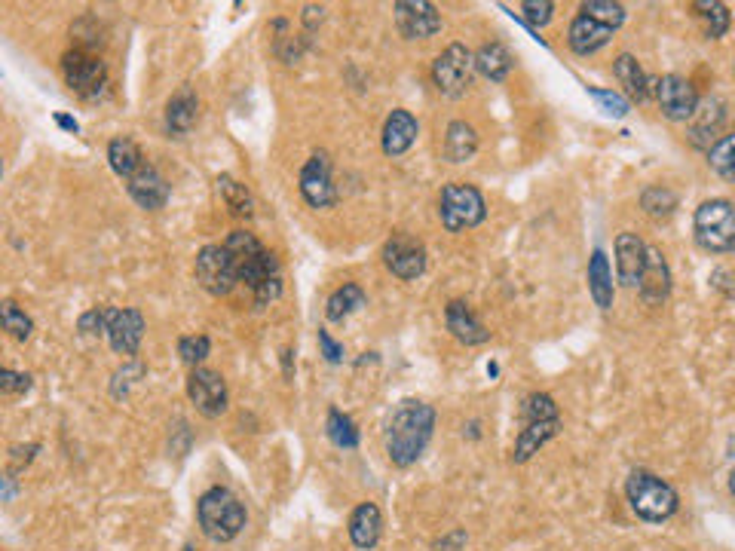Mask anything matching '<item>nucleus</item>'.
Wrapping results in <instances>:
<instances>
[{
  "mask_svg": "<svg viewBox=\"0 0 735 551\" xmlns=\"http://www.w3.org/2000/svg\"><path fill=\"white\" fill-rule=\"evenodd\" d=\"M435 432V408L420 402V398H405L392 411L386 423V457L392 466L408 469L414 466L432 441Z\"/></svg>",
  "mask_w": 735,
  "mask_h": 551,
  "instance_id": "1",
  "label": "nucleus"
},
{
  "mask_svg": "<svg viewBox=\"0 0 735 551\" xmlns=\"http://www.w3.org/2000/svg\"><path fill=\"white\" fill-rule=\"evenodd\" d=\"M625 496H628L631 512L647 524H662V521L674 518L680 509L677 490L665 478H659L647 469H634L625 478Z\"/></svg>",
  "mask_w": 735,
  "mask_h": 551,
  "instance_id": "2",
  "label": "nucleus"
},
{
  "mask_svg": "<svg viewBox=\"0 0 735 551\" xmlns=\"http://www.w3.org/2000/svg\"><path fill=\"white\" fill-rule=\"evenodd\" d=\"M196 521H200L206 539L233 542L245 530V524H249V515H245V506L239 503V496L233 490L209 487L196 499Z\"/></svg>",
  "mask_w": 735,
  "mask_h": 551,
  "instance_id": "3",
  "label": "nucleus"
},
{
  "mask_svg": "<svg viewBox=\"0 0 735 551\" xmlns=\"http://www.w3.org/2000/svg\"><path fill=\"white\" fill-rule=\"evenodd\" d=\"M224 248L230 252L233 264H236V276L242 285H249L252 291L261 288L264 282L282 276L279 273V261L273 252L255 239V233H245V230H233L224 242Z\"/></svg>",
  "mask_w": 735,
  "mask_h": 551,
  "instance_id": "4",
  "label": "nucleus"
},
{
  "mask_svg": "<svg viewBox=\"0 0 735 551\" xmlns=\"http://www.w3.org/2000/svg\"><path fill=\"white\" fill-rule=\"evenodd\" d=\"M693 233L711 255L735 252V206L729 199H708L693 215Z\"/></svg>",
  "mask_w": 735,
  "mask_h": 551,
  "instance_id": "5",
  "label": "nucleus"
},
{
  "mask_svg": "<svg viewBox=\"0 0 735 551\" xmlns=\"http://www.w3.org/2000/svg\"><path fill=\"white\" fill-rule=\"evenodd\" d=\"M484 215H487V206H484V196L478 187L454 181L441 190L438 218H441V224H445V230L460 233V230L478 227L484 221Z\"/></svg>",
  "mask_w": 735,
  "mask_h": 551,
  "instance_id": "6",
  "label": "nucleus"
},
{
  "mask_svg": "<svg viewBox=\"0 0 735 551\" xmlns=\"http://www.w3.org/2000/svg\"><path fill=\"white\" fill-rule=\"evenodd\" d=\"M475 74V53L463 43H451L445 53L432 62V83L441 95L460 98Z\"/></svg>",
  "mask_w": 735,
  "mask_h": 551,
  "instance_id": "7",
  "label": "nucleus"
},
{
  "mask_svg": "<svg viewBox=\"0 0 735 551\" xmlns=\"http://www.w3.org/2000/svg\"><path fill=\"white\" fill-rule=\"evenodd\" d=\"M193 273H196V282L200 288H206L209 294L215 297H224L236 288L239 276H236V264L230 258V252L224 245H206L200 248V255H196V264H193Z\"/></svg>",
  "mask_w": 735,
  "mask_h": 551,
  "instance_id": "8",
  "label": "nucleus"
},
{
  "mask_svg": "<svg viewBox=\"0 0 735 551\" xmlns=\"http://www.w3.org/2000/svg\"><path fill=\"white\" fill-rule=\"evenodd\" d=\"M656 89V102L662 108V114L671 120V123H690L699 111V92L696 86L680 77V74H665L653 83Z\"/></svg>",
  "mask_w": 735,
  "mask_h": 551,
  "instance_id": "9",
  "label": "nucleus"
},
{
  "mask_svg": "<svg viewBox=\"0 0 735 551\" xmlns=\"http://www.w3.org/2000/svg\"><path fill=\"white\" fill-rule=\"evenodd\" d=\"M383 264L392 276L414 282L426 273V248L411 233H392L383 245Z\"/></svg>",
  "mask_w": 735,
  "mask_h": 551,
  "instance_id": "10",
  "label": "nucleus"
},
{
  "mask_svg": "<svg viewBox=\"0 0 735 551\" xmlns=\"http://www.w3.org/2000/svg\"><path fill=\"white\" fill-rule=\"evenodd\" d=\"M62 74H65V83L83 95V98H95L108 86V68L105 62L92 56V53H83V49H71L62 59Z\"/></svg>",
  "mask_w": 735,
  "mask_h": 551,
  "instance_id": "11",
  "label": "nucleus"
},
{
  "mask_svg": "<svg viewBox=\"0 0 735 551\" xmlns=\"http://www.w3.org/2000/svg\"><path fill=\"white\" fill-rule=\"evenodd\" d=\"M187 395L203 417L215 420L227 411V383L218 371L212 368H193L187 377Z\"/></svg>",
  "mask_w": 735,
  "mask_h": 551,
  "instance_id": "12",
  "label": "nucleus"
},
{
  "mask_svg": "<svg viewBox=\"0 0 735 551\" xmlns=\"http://www.w3.org/2000/svg\"><path fill=\"white\" fill-rule=\"evenodd\" d=\"M392 16L405 40H426L441 31V13L429 0H399L392 4Z\"/></svg>",
  "mask_w": 735,
  "mask_h": 551,
  "instance_id": "13",
  "label": "nucleus"
},
{
  "mask_svg": "<svg viewBox=\"0 0 735 551\" xmlns=\"http://www.w3.org/2000/svg\"><path fill=\"white\" fill-rule=\"evenodd\" d=\"M301 193L307 206L313 209H331L337 203V187L331 178V160L328 154H313L307 166L301 169Z\"/></svg>",
  "mask_w": 735,
  "mask_h": 551,
  "instance_id": "14",
  "label": "nucleus"
},
{
  "mask_svg": "<svg viewBox=\"0 0 735 551\" xmlns=\"http://www.w3.org/2000/svg\"><path fill=\"white\" fill-rule=\"evenodd\" d=\"M108 340H111V349L120 356H135L138 346H141V337H144V316L138 310H117V307H108Z\"/></svg>",
  "mask_w": 735,
  "mask_h": 551,
  "instance_id": "15",
  "label": "nucleus"
},
{
  "mask_svg": "<svg viewBox=\"0 0 735 551\" xmlns=\"http://www.w3.org/2000/svg\"><path fill=\"white\" fill-rule=\"evenodd\" d=\"M647 248L637 233H619L616 236V273L625 288H637L647 267Z\"/></svg>",
  "mask_w": 735,
  "mask_h": 551,
  "instance_id": "16",
  "label": "nucleus"
},
{
  "mask_svg": "<svg viewBox=\"0 0 735 551\" xmlns=\"http://www.w3.org/2000/svg\"><path fill=\"white\" fill-rule=\"evenodd\" d=\"M126 190H129V196L135 199V203L141 209H147V212L163 209L169 203V193H172L169 184H166V178L151 163H144V169L126 181Z\"/></svg>",
  "mask_w": 735,
  "mask_h": 551,
  "instance_id": "17",
  "label": "nucleus"
},
{
  "mask_svg": "<svg viewBox=\"0 0 735 551\" xmlns=\"http://www.w3.org/2000/svg\"><path fill=\"white\" fill-rule=\"evenodd\" d=\"M641 300L647 307H659L668 300L671 294V270H668V261L659 248H647V267H644V276H641Z\"/></svg>",
  "mask_w": 735,
  "mask_h": 551,
  "instance_id": "18",
  "label": "nucleus"
},
{
  "mask_svg": "<svg viewBox=\"0 0 735 551\" xmlns=\"http://www.w3.org/2000/svg\"><path fill=\"white\" fill-rule=\"evenodd\" d=\"M417 135H420V126H417V120H414L411 111H402V108L392 111L386 117V123H383V138H380L383 154L386 157H402V154H408L411 144L417 141Z\"/></svg>",
  "mask_w": 735,
  "mask_h": 551,
  "instance_id": "19",
  "label": "nucleus"
},
{
  "mask_svg": "<svg viewBox=\"0 0 735 551\" xmlns=\"http://www.w3.org/2000/svg\"><path fill=\"white\" fill-rule=\"evenodd\" d=\"M445 325L466 346H481L490 340V331L478 322V316L472 313V307L466 304V300H451V304L445 307Z\"/></svg>",
  "mask_w": 735,
  "mask_h": 551,
  "instance_id": "20",
  "label": "nucleus"
},
{
  "mask_svg": "<svg viewBox=\"0 0 735 551\" xmlns=\"http://www.w3.org/2000/svg\"><path fill=\"white\" fill-rule=\"evenodd\" d=\"M196 117H200V98L190 86H181L166 105V132L181 138L196 126Z\"/></svg>",
  "mask_w": 735,
  "mask_h": 551,
  "instance_id": "21",
  "label": "nucleus"
},
{
  "mask_svg": "<svg viewBox=\"0 0 735 551\" xmlns=\"http://www.w3.org/2000/svg\"><path fill=\"white\" fill-rule=\"evenodd\" d=\"M347 530H350V542L356 548L371 551L380 542V536H383V515H380V509L374 503H359L353 509V515H350Z\"/></svg>",
  "mask_w": 735,
  "mask_h": 551,
  "instance_id": "22",
  "label": "nucleus"
},
{
  "mask_svg": "<svg viewBox=\"0 0 735 551\" xmlns=\"http://www.w3.org/2000/svg\"><path fill=\"white\" fill-rule=\"evenodd\" d=\"M558 432H561V420H536V423H524V429H521L518 438H515L512 463H527L533 454H539V447H546Z\"/></svg>",
  "mask_w": 735,
  "mask_h": 551,
  "instance_id": "23",
  "label": "nucleus"
},
{
  "mask_svg": "<svg viewBox=\"0 0 735 551\" xmlns=\"http://www.w3.org/2000/svg\"><path fill=\"white\" fill-rule=\"evenodd\" d=\"M610 37H613L610 28H604V25H598L592 19H585V16H576L570 22V28H567V43H570V49H573L576 56H592V53H598L601 46L610 43Z\"/></svg>",
  "mask_w": 735,
  "mask_h": 551,
  "instance_id": "24",
  "label": "nucleus"
},
{
  "mask_svg": "<svg viewBox=\"0 0 735 551\" xmlns=\"http://www.w3.org/2000/svg\"><path fill=\"white\" fill-rule=\"evenodd\" d=\"M613 74H616V80H619L622 92L628 95V102L644 105L647 98H650V80H647V74H644L641 62H637L631 53L616 56V62H613Z\"/></svg>",
  "mask_w": 735,
  "mask_h": 551,
  "instance_id": "25",
  "label": "nucleus"
},
{
  "mask_svg": "<svg viewBox=\"0 0 735 551\" xmlns=\"http://www.w3.org/2000/svg\"><path fill=\"white\" fill-rule=\"evenodd\" d=\"M723 120H726V105H723V98L714 95V98H708V102H699V111H696L693 126H690V141H693L696 147H708V150H711V138L720 132Z\"/></svg>",
  "mask_w": 735,
  "mask_h": 551,
  "instance_id": "26",
  "label": "nucleus"
},
{
  "mask_svg": "<svg viewBox=\"0 0 735 551\" xmlns=\"http://www.w3.org/2000/svg\"><path fill=\"white\" fill-rule=\"evenodd\" d=\"M512 68H515V59L503 43H484L475 53V71L487 77L490 83H503Z\"/></svg>",
  "mask_w": 735,
  "mask_h": 551,
  "instance_id": "27",
  "label": "nucleus"
},
{
  "mask_svg": "<svg viewBox=\"0 0 735 551\" xmlns=\"http://www.w3.org/2000/svg\"><path fill=\"white\" fill-rule=\"evenodd\" d=\"M478 150V132L466 120H454L445 129V160L448 163H469Z\"/></svg>",
  "mask_w": 735,
  "mask_h": 551,
  "instance_id": "28",
  "label": "nucleus"
},
{
  "mask_svg": "<svg viewBox=\"0 0 735 551\" xmlns=\"http://www.w3.org/2000/svg\"><path fill=\"white\" fill-rule=\"evenodd\" d=\"M588 291H592V300L601 310L613 307V273L601 248H595L592 261H588Z\"/></svg>",
  "mask_w": 735,
  "mask_h": 551,
  "instance_id": "29",
  "label": "nucleus"
},
{
  "mask_svg": "<svg viewBox=\"0 0 735 551\" xmlns=\"http://www.w3.org/2000/svg\"><path fill=\"white\" fill-rule=\"evenodd\" d=\"M108 163H111V169L123 178V181H129L132 175H138L141 169H144V154H141V147L132 141V138H114L111 144H108Z\"/></svg>",
  "mask_w": 735,
  "mask_h": 551,
  "instance_id": "30",
  "label": "nucleus"
},
{
  "mask_svg": "<svg viewBox=\"0 0 735 551\" xmlns=\"http://www.w3.org/2000/svg\"><path fill=\"white\" fill-rule=\"evenodd\" d=\"M215 190H218V196H221V203L230 209V215H236V218H252V212H255V199H252L249 187H245L242 181H236L233 175H218Z\"/></svg>",
  "mask_w": 735,
  "mask_h": 551,
  "instance_id": "31",
  "label": "nucleus"
},
{
  "mask_svg": "<svg viewBox=\"0 0 735 551\" xmlns=\"http://www.w3.org/2000/svg\"><path fill=\"white\" fill-rule=\"evenodd\" d=\"M368 304V297H365V291L356 285V282H347V285H340L331 297H328V307H325V316H328V322H347L356 310H362Z\"/></svg>",
  "mask_w": 735,
  "mask_h": 551,
  "instance_id": "32",
  "label": "nucleus"
},
{
  "mask_svg": "<svg viewBox=\"0 0 735 551\" xmlns=\"http://www.w3.org/2000/svg\"><path fill=\"white\" fill-rule=\"evenodd\" d=\"M325 432H328V441L340 450H356L359 447V429L353 423L350 414H343L337 408L328 411V420H325Z\"/></svg>",
  "mask_w": 735,
  "mask_h": 551,
  "instance_id": "33",
  "label": "nucleus"
},
{
  "mask_svg": "<svg viewBox=\"0 0 735 551\" xmlns=\"http://www.w3.org/2000/svg\"><path fill=\"white\" fill-rule=\"evenodd\" d=\"M693 10H696L699 19H705V34L711 40H720L729 31V25H732V13H729L726 4H720V0H696Z\"/></svg>",
  "mask_w": 735,
  "mask_h": 551,
  "instance_id": "34",
  "label": "nucleus"
},
{
  "mask_svg": "<svg viewBox=\"0 0 735 551\" xmlns=\"http://www.w3.org/2000/svg\"><path fill=\"white\" fill-rule=\"evenodd\" d=\"M579 16H585V19H592V22L616 31L625 22V7L622 4H613V0H585V4L579 7Z\"/></svg>",
  "mask_w": 735,
  "mask_h": 551,
  "instance_id": "35",
  "label": "nucleus"
},
{
  "mask_svg": "<svg viewBox=\"0 0 735 551\" xmlns=\"http://www.w3.org/2000/svg\"><path fill=\"white\" fill-rule=\"evenodd\" d=\"M677 203H680L677 193L671 187H662V184H653V187H647L641 193V209L650 218H668V215H674Z\"/></svg>",
  "mask_w": 735,
  "mask_h": 551,
  "instance_id": "36",
  "label": "nucleus"
},
{
  "mask_svg": "<svg viewBox=\"0 0 735 551\" xmlns=\"http://www.w3.org/2000/svg\"><path fill=\"white\" fill-rule=\"evenodd\" d=\"M708 166L720 178H726V181L735 184V135H723L720 141L711 144V150H708Z\"/></svg>",
  "mask_w": 735,
  "mask_h": 551,
  "instance_id": "37",
  "label": "nucleus"
},
{
  "mask_svg": "<svg viewBox=\"0 0 735 551\" xmlns=\"http://www.w3.org/2000/svg\"><path fill=\"white\" fill-rule=\"evenodd\" d=\"M521 417L524 423H536V420H561V411L555 405V398L549 392H530L521 405Z\"/></svg>",
  "mask_w": 735,
  "mask_h": 551,
  "instance_id": "38",
  "label": "nucleus"
},
{
  "mask_svg": "<svg viewBox=\"0 0 735 551\" xmlns=\"http://www.w3.org/2000/svg\"><path fill=\"white\" fill-rule=\"evenodd\" d=\"M0 325H4V331L19 343H25L34 331L31 316H25V310H19L13 300H4V304H0Z\"/></svg>",
  "mask_w": 735,
  "mask_h": 551,
  "instance_id": "39",
  "label": "nucleus"
},
{
  "mask_svg": "<svg viewBox=\"0 0 735 551\" xmlns=\"http://www.w3.org/2000/svg\"><path fill=\"white\" fill-rule=\"evenodd\" d=\"M212 353V340L206 334H190V337H181L178 340V356L190 365V368H200L206 362V356Z\"/></svg>",
  "mask_w": 735,
  "mask_h": 551,
  "instance_id": "40",
  "label": "nucleus"
},
{
  "mask_svg": "<svg viewBox=\"0 0 735 551\" xmlns=\"http://www.w3.org/2000/svg\"><path fill=\"white\" fill-rule=\"evenodd\" d=\"M521 16L530 28H546L555 16V4L552 0H524L521 4Z\"/></svg>",
  "mask_w": 735,
  "mask_h": 551,
  "instance_id": "41",
  "label": "nucleus"
},
{
  "mask_svg": "<svg viewBox=\"0 0 735 551\" xmlns=\"http://www.w3.org/2000/svg\"><path fill=\"white\" fill-rule=\"evenodd\" d=\"M588 95L595 98V102H601V108L610 114V117H625L628 111H631V102L625 95H619V92H610V89H598V86H588L585 89Z\"/></svg>",
  "mask_w": 735,
  "mask_h": 551,
  "instance_id": "42",
  "label": "nucleus"
},
{
  "mask_svg": "<svg viewBox=\"0 0 735 551\" xmlns=\"http://www.w3.org/2000/svg\"><path fill=\"white\" fill-rule=\"evenodd\" d=\"M0 389H4L7 395H25V392L31 389V377L4 368V371H0Z\"/></svg>",
  "mask_w": 735,
  "mask_h": 551,
  "instance_id": "43",
  "label": "nucleus"
},
{
  "mask_svg": "<svg viewBox=\"0 0 735 551\" xmlns=\"http://www.w3.org/2000/svg\"><path fill=\"white\" fill-rule=\"evenodd\" d=\"M135 377H144V365H141V362H129L123 371H117V374H114V383H111V392L120 389L117 398H123V395L129 392V386L135 383Z\"/></svg>",
  "mask_w": 735,
  "mask_h": 551,
  "instance_id": "44",
  "label": "nucleus"
},
{
  "mask_svg": "<svg viewBox=\"0 0 735 551\" xmlns=\"http://www.w3.org/2000/svg\"><path fill=\"white\" fill-rule=\"evenodd\" d=\"M466 542H469V533L463 527H454V530H448L445 536H438L432 542V551H463Z\"/></svg>",
  "mask_w": 735,
  "mask_h": 551,
  "instance_id": "45",
  "label": "nucleus"
},
{
  "mask_svg": "<svg viewBox=\"0 0 735 551\" xmlns=\"http://www.w3.org/2000/svg\"><path fill=\"white\" fill-rule=\"evenodd\" d=\"M255 294V304L258 307H267V304H273V300L282 294V276H276V279H270V282H264L261 288H255L252 291Z\"/></svg>",
  "mask_w": 735,
  "mask_h": 551,
  "instance_id": "46",
  "label": "nucleus"
},
{
  "mask_svg": "<svg viewBox=\"0 0 735 551\" xmlns=\"http://www.w3.org/2000/svg\"><path fill=\"white\" fill-rule=\"evenodd\" d=\"M319 346H322L325 362H331V365H340V362H343V346L334 343L328 331H319Z\"/></svg>",
  "mask_w": 735,
  "mask_h": 551,
  "instance_id": "47",
  "label": "nucleus"
},
{
  "mask_svg": "<svg viewBox=\"0 0 735 551\" xmlns=\"http://www.w3.org/2000/svg\"><path fill=\"white\" fill-rule=\"evenodd\" d=\"M711 288H717L720 294H726V297H735V273H729V270H714L711 273Z\"/></svg>",
  "mask_w": 735,
  "mask_h": 551,
  "instance_id": "48",
  "label": "nucleus"
},
{
  "mask_svg": "<svg viewBox=\"0 0 735 551\" xmlns=\"http://www.w3.org/2000/svg\"><path fill=\"white\" fill-rule=\"evenodd\" d=\"M322 13H325L322 7H307V10H304V22H307L310 31L316 28V22H322Z\"/></svg>",
  "mask_w": 735,
  "mask_h": 551,
  "instance_id": "49",
  "label": "nucleus"
},
{
  "mask_svg": "<svg viewBox=\"0 0 735 551\" xmlns=\"http://www.w3.org/2000/svg\"><path fill=\"white\" fill-rule=\"evenodd\" d=\"M56 123H59L65 132H74V135L80 132V123H77L74 117H68V114H56Z\"/></svg>",
  "mask_w": 735,
  "mask_h": 551,
  "instance_id": "50",
  "label": "nucleus"
},
{
  "mask_svg": "<svg viewBox=\"0 0 735 551\" xmlns=\"http://www.w3.org/2000/svg\"><path fill=\"white\" fill-rule=\"evenodd\" d=\"M729 493H732V499H735V469L729 472Z\"/></svg>",
  "mask_w": 735,
  "mask_h": 551,
  "instance_id": "51",
  "label": "nucleus"
},
{
  "mask_svg": "<svg viewBox=\"0 0 735 551\" xmlns=\"http://www.w3.org/2000/svg\"><path fill=\"white\" fill-rule=\"evenodd\" d=\"M181 551H193V548H181Z\"/></svg>",
  "mask_w": 735,
  "mask_h": 551,
  "instance_id": "52",
  "label": "nucleus"
}]
</instances>
